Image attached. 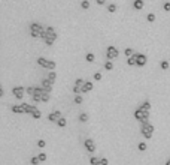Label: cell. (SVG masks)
<instances>
[{
    "mask_svg": "<svg viewBox=\"0 0 170 165\" xmlns=\"http://www.w3.org/2000/svg\"><path fill=\"white\" fill-rule=\"evenodd\" d=\"M45 30H46V29H43L42 24H39V23H31L30 24V35H31V38H36V39L42 38L43 39Z\"/></svg>",
    "mask_w": 170,
    "mask_h": 165,
    "instance_id": "cell-1",
    "label": "cell"
},
{
    "mask_svg": "<svg viewBox=\"0 0 170 165\" xmlns=\"http://www.w3.org/2000/svg\"><path fill=\"white\" fill-rule=\"evenodd\" d=\"M140 132H142V135L145 137L146 140H149V138L152 137V134H154V126H152L149 122H145V123H142Z\"/></svg>",
    "mask_w": 170,
    "mask_h": 165,
    "instance_id": "cell-2",
    "label": "cell"
},
{
    "mask_svg": "<svg viewBox=\"0 0 170 165\" xmlns=\"http://www.w3.org/2000/svg\"><path fill=\"white\" fill-rule=\"evenodd\" d=\"M38 65H40L42 68H46L49 69V71H54L55 69V62H52V60H46V59H43V57H39L38 59Z\"/></svg>",
    "mask_w": 170,
    "mask_h": 165,
    "instance_id": "cell-3",
    "label": "cell"
},
{
    "mask_svg": "<svg viewBox=\"0 0 170 165\" xmlns=\"http://www.w3.org/2000/svg\"><path fill=\"white\" fill-rule=\"evenodd\" d=\"M87 81H84L82 78H78V80L75 81V86H73V93L75 95H81L84 93V86H85Z\"/></svg>",
    "mask_w": 170,
    "mask_h": 165,
    "instance_id": "cell-4",
    "label": "cell"
},
{
    "mask_svg": "<svg viewBox=\"0 0 170 165\" xmlns=\"http://www.w3.org/2000/svg\"><path fill=\"white\" fill-rule=\"evenodd\" d=\"M43 41L46 45H54V42L57 41V33H48L45 30V35H43Z\"/></svg>",
    "mask_w": 170,
    "mask_h": 165,
    "instance_id": "cell-5",
    "label": "cell"
},
{
    "mask_svg": "<svg viewBox=\"0 0 170 165\" xmlns=\"http://www.w3.org/2000/svg\"><path fill=\"white\" fill-rule=\"evenodd\" d=\"M27 92H25V89L24 87H21V86H16V87H14L12 89V95L18 99V101H21L23 98H24V95H25Z\"/></svg>",
    "mask_w": 170,
    "mask_h": 165,
    "instance_id": "cell-6",
    "label": "cell"
},
{
    "mask_svg": "<svg viewBox=\"0 0 170 165\" xmlns=\"http://www.w3.org/2000/svg\"><path fill=\"white\" fill-rule=\"evenodd\" d=\"M118 50H116L113 45H111V47H107V50H106V57H107V60H113V59H116L118 57Z\"/></svg>",
    "mask_w": 170,
    "mask_h": 165,
    "instance_id": "cell-7",
    "label": "cell"
},
{
    "mask_svg": "<svg viewBox=\"0 0 170 165\" xmlns=\"http://www.w3.org/2000/svg\"><path fill=\"white\" fill-rule=\"evenodd\" d=\"M84 146H85V149L89 152V153H94L96 152V144L93 140H89V138H87V140L84 141Z\"/></svg>",
    "mask_w": 170,
    "mask_h": 165,
    "instance_id": "cell-8",
    "label": "cell"
},
{
    "mask_svg": "<svg viewBox=\"0 0 170 165\" xmlns=\"http://www.w3.org/2000/svg\"><path fill=\"white\" fill-rule=\"evenodd\" d=\"M136 59H137V66H140V68H143L148 63V57L145 54H137L136 53Z\"/></svg>",
    "mask_w": 170,
    "mask_h": 165,
    "instance_id": "cell-9",
    "label": "cell"
},
{
    "mask_svg": "<svg viewBox=\"0 0 170 165\" xmlns=\"http://www.w3.org/2000/svg\"><path fill=\"white\" fill-rule=\"evenodd\" d=\"M40 86L43 87V90L46 92V93H51V92H52V86H54V84H51V81L46 78V80H42V84H40Z\"/></svg>",
    "mask_w": 170,
    "mask_h": 165,
    "instance_id": "cell-10",
    "label": "cell"
},
{
    "mask_svg": "<svg viewBox=\"0 0 170 165\" xmlns=\"http://www.w3.org/2000/svg\"><path fill=\"white\" fill-rule=\"evenodd\" d=\"M61 117H63V114L60 111H54V113H51V114L48 116V120L49 122H58Z\"/></svg>",
    "mask_w": 170,
    "mask_h": 165,
    "instance_id": "cell-11",
    "label": "cell"
},
{
    "mask_svg": "<svg viewBox=\"0 0 170 165\" xmlns=\"http://www.w3.org/2000/svg\"><path fill=\"white\" fill-rule=\"evenodd\" d=\"M21 107H23V110H24V113H27V114H31L33 113V110L36 108V107H33V105H29V104H21Z\"/></svg>",
    "mask_w": 170,
    "mask_h": 165,
    "instance_id": "cell-12",
    "label": "cell"
},
{
    "mask_svg": "<svg viewBox=\"0 0 170 165\" xmlns=\"http://www.w3.org/2000/svg\"><path fill=\"white\" fill-rule=\"evenodd\" d=\"M11 110H12V113H15V114H24V110H23L21 105H12Z\"/></svg>",
    "mask_w": 170,
    "mask_h": 165,
    "instance_id": "cell-13",
    "label": "cell"
},
{
    "mask_svg": "<svg viewBox=\"0 0 170 165\" xmlns=\"http://www.w3.org/2000/svg\"><path fill=\"white\" fill-rule=\"evenodd\" d=\"M127 65H128V66H137V59H136V54L127 59Z\"/></svg>",
    "mask_w": 170,
    "mask_h": 165,
    "instance_id": "cell-14",
    "label": "cell"
},
{
    "mask_svg": "<svg viewBox=\"0 0 170 165\" xmlns=\"http://www.w3.org/2000/svg\"><path fill=\"white\" fill-rule=\"evenodd\" d=\"M45 93V92H43ZM43 93H38V92H34V95L31 96V99H33V102L34 104H38V102H42V95Z\"/></svg>",
    "mask_w": 170,
    "mask_h": 165,
    "instance_id": "cell-15",
    "label": "cell"
},
{
    "mask_svg": "<svg viewBox=\"0 0 170 165\" xmlns=\"http://www.w3.org/2000/svg\"><path fill=\"white\" fill-rule=\"evenodd\" d=\"M133 8H134V9H137V11L143 9V0H134V2H133Z\"/></svg>",
    "mask_w": 170,
    "mask_h": 165,
    "instance_id": "cell-16",
    "label": "cell"
},
{
    "mask_svg": "<svg viewBox=\"0 0 170 165\" xmlns=\"http://www.w3.org/2000/svg\"><path fill=\"white\" fill-rule=\"evenodd\" d=\"M134 117H136V120H139V122H143V111L140 108H137L136 111H134Z\"/></svg>",
    "mask_w": 170,
    "mask_h": 165,
    "instance_id": "cell-17",
    "label": "cell"
},
{
    "mask_svg": "<svg viewBox=\"0 0 170 165\" xmlns=\"http://www.w3.org/2000/svg\"><path fill=\"white\" fill-rule=\"evenodd\" d=\"M93 90V83L91 81H87L85 86H84V93H88V92H91Z\"/></svg>",
    "mask_w": 170,
    "mask_h": 165,
    "instance_id": "cell-18",
    "label": "cell"
},
{
    "mask_svg": "<svg viewBox=\"0 0 170 165\" xmlns=\"http://www.w3.org/2000/svg\"><path fill=\"white\" fill-rule=\"evenodd\" d=\"M31 117L38 120V119H40V117H42V113H40L38 108H34V110H33V113H31Z\"/></svg>",
    "mask_w": 170,
    "mask_h": 165,
    "instance_id": "cell-19",
    "label": "cell"
},
{
    "mask_svg": "<svg viewBox=\"0 0 170 165\" xmlns=\"http://www.w3.org/2000/svg\"><path fill=\"white\" fill-rule=\"evenodd\" d=\"M139 108H140V110H145V111H151V102H148V101L143 102Z\"/></svg>",
    "mask_w": 170,
    "mask_h": 165,
    "instance_id": "cell-20",
    "label": "cell"
},
{
    "mask_svg": "<svg viewBox=\"0 0 170 165\" xmlns=\"http://www.w3.org/2000/svg\"><path fill=\"white\" fill-rule=\"evenodd\" d=\"M55 78H57V74L54 72V71H51V72H49V75H48V80L51 81V84L55 83Z\"/></svg>",
    "mask_w": 170,
    "mask_h": 165,
    "instance_id": "cell-21",
    "label": "cell"
},
{
    "mask_svg": "<svg viewBox=\"0 0 170 165\" xmlns=\"http://www.w3.org/2000/svg\"><path fill=\"white\" fill-rule=\"evenodd\" d=\"M57 125H58L60 128H66V125H67V120H66L64 117H61V119L57 122Z\"/></svg>",
    "mask_w": 170,
    "mask_h": 165,
    "instance_id": "cell-22",
    "label": "cell"
},
{
    "mask_svg": "<svg viewBox=\"0 0 170 165\" xmlns=\"http://www.w3.org/2000/svg\"><path fill=\"white\" fill-rule=\"evenodd\" d=\"M104 69H106V71H112V69H113V63L111 62V60H107V62L104 63Z\"/></svg>",
    "mask_w": 170,
    "mask_h": 165,
    "instance_id": "cell-23",
    "label": "cell"
},
{
    "mask_svg": "<svg viewBox=\"0 0 170 165\" xmlns=\"http://www.w3.org/2000/svg\"><path fill=\"white\" fill-rule=\"evenodd\" d=\"M124 54H125V56H127V59H128V57L134 56V54H136V53H134V51H133L131 48H125V51H124Z\"/></svg>",
    "mask_w": 170,
    "mask_h": 165,
    "instance_id": "cell-24",
    "label": "cell"
},
{
    "mask_svg": "<svg viewBox=\"0 0 170 165\" xmlns=\"http://www.w3.org/2000/svg\"><path fill=\"white\" fill-rule=\"evenodd\" d=\"M85 59H87V62H88V63H93L96 57H94V54H93V53H88V54L85 56Z\"/></svg>",
    "mask_w": 170,
    "mask_h": 165,
    "instance_id": "cell-25",
    "label": "cell"
},
{
    "mask_svg": "<svg viewBox=\"0 0 170 165\" xmlns=\"http://www.w3.org/2000/svg\"><path fill=\"white\" fill-rule=\"evenodd\" d=\"M49 99H51V95L45 92V93L42 95V102H49Z\"/></svg>",
    "mask_w": 170,
    "mask_h": 165,
    "instance_id": "cell-26",
    "label": "cell"
},
{
    "mask_svg": "<svg viewBox=\"0 0 170 165\" xmlns=\"http://www.w3.org/2000/svg\"><path fill=\"white\" fill-rule=\"evenodd\" d=\"M169 66H170V65H169V62H167V60H163V62L160 63V68L163 69V71H166V69H167Z\"/></svg>",
    "mask_w": 170,
    "mask_h": 165,
    "instance_id": "cell-27",
    "label": "cell"
},
{
    "mask_svg": "<svg viewBox=\"0 0 170 165\" xmlns=\"http://www.w3.org/2000/svg\"><path fill=\"white\" fill-rule=\"evenodd\" d=\"M79 122H82V123H85V122H88V114H85V113H82V114L79 116Z\"/></svg>",
    "mask_w": 170,
    "mask_h": 165,
    "instance_id": "cell-28",
    "label": "cell"
},
{
    "mask_svg": "<svg viewBox=\"0 0 170 165\" xmlns=\"http://www.w3.org/2000/svg\"><path fill=\"white\" fill-rule=\"evenodd\" d=\"M137 149H139L140 152H145V150L148 149V146H146L145 143H139V146H137Z\"/></svg>",
    "mask_w": 170,
    "mask_h": 165,
    "instance_id": "cell-29",
    "label": "cell"
},
{
    "mask_svg": "<svg viewBox=\"0 0 170 165\" xmlns=\"http://www.w3.org/2000/svg\"><path fill=\"white\" fill-rule=\"evenodd\" d=\"M25 92H27V95H30V96H33L34 92H36V87H27V89H25Z\"/></svg>",
    "mask_w": 170,
    "mask_h": 165,
    "instance_id": "cell-30",
    "label": "cell"
},
{
    "mask_svg": "<svg viewBox=\"0 0 170 165\" xmlns=\"http://www.w3.org/2000/svg\"><path fill=\"white\" fill-rule=\"evenodd\" d=\"M39 162H40V159L38 158V156H33V158H31V161H30V164H31V165H38Z\"/></svg>",
    "mask_w": 170,
    "mask_h": 165,
    "instance_id": "cell-31",
    "label": "cell"
},
{
    "mask_svg": "<svg viewBox=\"0 0 170 165\" xmlns=\"http://www.w3.org/2000/svg\"><path fill=\"white\" fill-rule=\"evenodd\" d=\"M107 11H109V12H115L116 11V5H113V3L107 5Z\"/></svg>",
    "mask_w": 170,
    "mask_h": 165,
    "instance_id": "cell-32",
    "label": "cell"
},
{
    "mask_svg": "<svg viewBox=\"0 0 170 165\" xmlns=\"http://www.w3.org/2000/svg\"><path fill=\"white\" fill-rule=\"evenodd\" d=\"M146 20H148L149 23H154V21H155V15H154V14H148Z\"/></svg>",
    "mask_w": 170,
    "mask_h": 165,
    "instance_id": "cell-33",
    "label": "cell"
},
{
    "mask_svg": "<svg viewBox=\"0 0 170 165\" xmlns=\"http://www.w3.org/2000/svg\"><path fill=\"white\" fill-rule=\"evenodd\" d=\"M81 6H82L84 9H88V8H89V2H88V0H82V3H81Z\"/></svg>",
    "mask_w": 170,
    "mask_h": 165,
    "instance_id": "cell-34",
    "label": "cell"
},
{
    "mask_svg": "<svg viewBox=\"0 0 170 165\" xmlns=\"http://www.w3.org/2000/svg\"><path fill=\"white\" fill-rule=\"evenodd\" d=\"M109 162H107V159L106 158H100V161H98V164L97 165H107Z\"/></svg>",
    "mask_w": 170,
    "mask_h": 165,
    "instance_id": "cell-35",
    "label": "cell"
},
{
    "mask_svg": "<svg viewBox=\"0 0 170 165\" xmlns=\"http://www.w3.org/2000/svg\"><path fill=\"white\" fill-rule=\"evenodd\" d=\"M94 80H96V81H100V80H102V74H100V72H96V74H94Z\"/></svg>",
    "mask_w": 170,
    "mask_h": 165,
    "instance_id": "cell-36",
    "label": "cell"
},
{
    "mask_svg": "<svg viewBox=\"0 0 170 165\" xmlns=\"http://www.w3.org/2000/svg\"><path fill=\"white\" fill-rule=\"evenodd\" d=\"M163 9H164V11H167V12L170 11V2H166V3L163 5Z\"/></svg>",
    "mask_w": 170,
    "mask_h": 165,
    "instance_id": "cell-37",
    "label": "cell"
},
{
    "mask_svg": "<svg viewBox=\"0 0 170 165\" xmlns=\"http://www.w3.org/2000/svg\"><path fill=\"white\" fill-rule=\"evenodd\" d=\"M38 146L40 147V149H43V147L46 146V143H45V140H39V141H38Z\"/></svg>",
    "mask_w": 170,
    "mask_h": 165,
    "instance_id": "cell-38",
    "label": "cell"
},
{
    "mask_svg": "<svg viewBox=\"0 0 170 165\" xmlns=\"http://www.w3.org/2000/svg\"><path fill=\"white\" fill-rule=\"evenodd\" d=\"M98 161H100L98 158H91V159H89V162H91V165H97V164H98Z\"/></svg>",
    "mask_w": 170,
    "mask_h": 165,
    "instance_id": "cell-39",
    "label": "cell"
},
{
    "mask_svg": "<svg viewBox=\"0 0 170 165\" xmlns=\"http://www.w3.org/2000/svg\"><path fill=\"white\" fill-rule=\"evenodd\" d=\"M75 104H82V98H81L79 95H76V96H75Z\"/></svg>",
    "mask_w": 170,
    "mask_h": 165,
    "instance_id": "cell-40",
    "label": "cell"
},
{
    "mask_svg": "<svg viewBox=\"0 0 170 165\" xmlns=\"http://www.w3.org/2000/svg\"><path fill=\"white\" fill-rule=\"evenodd\" d=\"M38 158L40 159V162H43V161H46V155H45V153H40V155L38 156Z\"/></svg>",
    "mask_w": 170,
    "mask_h": 165,
    "instance_id": "cell-41",
    "label": "cell"
},
{
    "mask_svg": "<svg viewBox=\"0 0 170 165\" xmlns=\"http://www.w3.org/2000/svg\"><path fill=\"white\" fill-rule=\"evenodd\" d=\"M46 32H48V33H55V29L51 27V26H48V27H46Z\"/></svg>",
    "mask_w": 170,
    "mask_h": 165,
    "instance_id": "cell-42",
    "label": "cell"
},
{
    "mask_svg": "<svg viewBox=\"0 0 170 165\" xmlns=\"http://www.w3.org/2000/svg\"><path fill=\"white\" fill-rule=\"evenodd\" d=\"M96 2H97V5H104L106 0H96Z\"/></svg>",
    "mask_w": 170,
    "mask_h": 165,
    "instance_id": "cell-43",
    "label": "cell"
},
{
    "mask_svg": "<svg viewBox=\"0 0 170 165\" xmlns=\"http://www.w3.org/2000/svg\"><path fill=\"white\" fill-rule=\"evenodd\" d=\"M5 95V90H3V87H0V96H3Z\"/></svg>",
    "mask_w": 170,
    "mask_h": 165,
    "instance_id": "cell-44",
    "label": "cell"
},
{
    "mask_svg": "<svg viewBox=\"0 0 170 165\" xmlns=\"http://www.w3.org/2000/svg\"><path fill=\"white\" fill-rule=\"evenodd\" d=\"M166 165H170V158L167 159V162H166Z\"/></svg>",
    "mask_w": 170,
    "mask_h": 165,
    "instance_id": "cell-45",
    "label": "cell"
}]
</instances>
